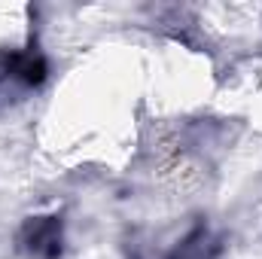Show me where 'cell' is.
<instances>
[{
	"mask_svg": "<svg viewBox=\"0 0 262 259\" xmlns=\"http://www.w3.org/2000/svg\"><path fill=\"white\" fill-rule=\"evenodd\" d=\"M21 244L28 253L40 259H55L61 253V220L55 217H37L25 226Z\"/></svg>",
	"mask_w": 262,
	"mask_h": 259,
	"instance_id": "1",
	"label": "cell"
},
{
	"mask_svg": "<svg viewBox=\"0 0 262 259\" xmlns=\"http://www.w3.org/2000/svg\"><path fill=\"white\" fill-rule=\"evenodd\" d=\"M0 67L12 76H18L21 82L28 85H40L46 79V61L37 55V52H21V55H6Z\"/></svg>",
	"mask_w": 262,
	"mask_h": 259,
	"instance_id": "2",
	"label": "cell"
},
{
	"mask_svg": "<svg viewBox=\"0 0 262 259\" xmlns=\"http://www.w3.org/2000/svg\"><path fill=\"white\" fill-rule=\"evenodd\" d=\"M216 256V244L210 241V235L204 232V229H195L174 253L171 259H213Z\"/></svg>",
	"mask_w": 262,
	"mask_h": 259,
	"instance_id": "3",
	"label": "cell"
}]
</instances>
